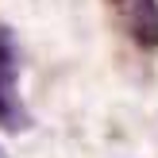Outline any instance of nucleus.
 Segmentation results:
<instances>
[{"instance_id":"obj_1","label":"nucleus","mask_w":158,"mask_h":158,"mask_svg":"<svg viewBox=\"0 0 158 158\" xmlns=\"http://www.w3.org/2000/svg\"><path fill=\"white\" fill-rule=\"evenodd\" d=\"M15 81H19V43H15L12 27L0 23V131L19 135V131H27L35 120H31V112H27V104H23Z\"/></svg>"},{"instance_id":"obj_2","label":"nucleus","mask_w":158,"mask_h":158,"mask_svg":"<svg viewBox=\"0 0 158 158\" xmlns=\"http://www.w3.org/2000/svg\"><path fill=\"white\" fill-rule=\"evenodd\" d=\"M127 31L143 50H158V0H127Z\"/></svg>"},{"instance_id":"obj_3","label":"nucleus","mask_w":158,"mask_h":158,"mask_svg":"<svg viewBox=\"0 0 158 158\" xmlns=\"http://www.w3.org/2000/svg\"><path fill=\"white\" fill-rule=\"evenodd\" d=\"M0 158H8V154H4V147H0Z\"/></svg>"}]
</instances>
